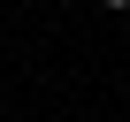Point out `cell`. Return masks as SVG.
Segmentation results:
<instances>
[{"mask_svg": "<svg viewBox=\"0 0 130 122\" xmlns=\"http://www.w3.org/2000/svg\"><path fill=\"white\" fill-rule=\"evenodd\" d=\"M100 8H130V0H100Z\"/></svg>", "mask_w": 130, "mask_h": 122, "instance_id": "1", "label": "cell"}]
</instances>
